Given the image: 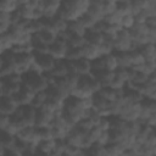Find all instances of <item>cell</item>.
<instances>
[{
    "label": "cell",
    "mask_w": 156,
    "mask_h": 156,
    "mask_svg": "<svg viewBox=\"0 0 156 156\" xmlns=\"http://www.w3.org/2000/svg\"><path fill=\"white\" fill-rule=\"evenodd\" d=\"M144 24L149 29H156V16H149V17H146Z\"/></svg>",
    "instance_id": "obj_35"
},
{
    "label": "cell",
    "mask_w": 156,
    "mask_h": 156,
    "mask_svg": "<svg viewBox=\"0 0 156 156\" xmlns=\"http://www.w3.org/2000/svg\"><path fill=\"white\" fill-rule=\"evenodd\" d=\"M16 135L11 134L9 130L6 129H0V145L2 147H9L13 145Z\"/></svg>",
    "instance_id": "obj_23"
},
{
    "label": "cell",
    "mask_w": 156,
    "mask_h": 156,
    "mask_svg": "<svg viewBox=\"0 0 156 156\" xmlns=\"http://www.w3.org/2000/svg\"><path fill=\"white\" fill-rule=\"evenodd\" d=\"M90 0H65L61 1L57 16L66 22L78 20L83 13H85Z\"/></svg>",
    "instance_id": "obj_1"
},
{
    "label": "cell",
    "mask_w": 156,
    "mask_h": 156,
    "mask_svg": "<svg viewBox=\"0 0 156 156\" xmlns=\"http://www.w3.org/2000/svg\"><path fill=\"white\" fill-rule=\"evenodd\" d=\"M35 135L38 140H44V139H52L51 136V129L49 126H35Z\"/></svg>",
    "instance_id": "obj_29"
},
{
    "label": "cell",
    "mask_w": 156,
    "mask_h": 156,
    "mask_svg": "<svg viewBox=\"0 0 156 156\" xmlns=\"http://www.w3.org/2000/svg\"><path fill=\"white\" fill-rule=\"evenodd\" d=\"M16 136L28 144H37L38 139L35 135V126H26L23 127L21 130H18V133L16 134Z\"/></svg>",
    "instance_id": "obj_9"
},
{
    "label": "cell",
    "mask_w": 156,
    "mask_h": 156,
    "mask_svg": "<svg viewBox=\"0 0 156 156\" xmlns=\"http://www.w3.org/2000/svg\"><path fill=\"white\" fill-rule=\"evenodd\" d=\"M34 35L41 41V43H44L45 45H50L51 43H54L55 41V38H56V34L51 30V29H49V28H43V29H40L39 32H37V33H34Z\"/></svg>",
    "instance_id": "obj_16"
},
{
    "label": "cell",
    "mask_w": 156,
    "mask_h": 156,
    "mask_svg": "<svg viewBox=\"0 0 156 156\" xmlns=\"http://www.w3.org/2000/svg\"><path fill=\"white\" fill-rule=\"evenodd\" d=\"M66 45L67 46H83L85 44L84 38L82 34H76V33H69L66 30Z\"/></svg>",
    "instance_id": "obj_19"
},
{
    "label": "cell",
    "mask_w": 156,
    "mask_h": 156,
    "mask_svg": "<svg viewBox=\"0 0 156 156\" xmlns=\"http://www.w3.org/2000/svg\"><path fill=\"white\" fill-rule=\"evenodd\" d=\"M55 112L49 110L46 106H41L35 108V115H34V126L40 127V126H50L52 118H54Z\"/></svg>",
    "instance_id": "obj_5"
},
{
    "label": "cell",
    "mask_w": 156,
    "mask_h": 156,
    "mask_svg": "<svg viewBox=\"0 0 156 156\" xmlns=\"http://www.w3.org/2000/svg\"><path fill=\"white\" fill-rule=\"evenodd\" d=\"M61 1L58 0H43V9H44V15L48 17H54L57 15V11L60 9Z\"/></svg>",
    "instance_id": "obj_15"
},
{
    "label": "cell",
    "mask_w": 156,
    "mask_h": 156,
    "mask_svg": "<svg viewBox=\"0 0 156 156\" xmlns=\"http://www.w3.org/2000/svg\"><path fill=\"white\" fill-rule=\"evenodd\" d=\"M100 5H101L104 16H107V15L115 12V1L113 0H100Z\"/></svg>",
    "instance_id": "obj_32"
},
{
    "label": "cell",
    "mask_w": 156,
    "mask_h": 156,
    "mask_svg": "<svg viewBox=\"0 0 156 156\" xmlns=\"http://www.w3.org/2000/svg\"><path fill=\"white\" fill-rule=\"evenodd\" d=\"M32 55H33V65L39 72L44 73L51 71L55 58L49 52H35Z\"/></svg>",
    "instance_id": "obj_4"
},
{
    "label": "cell",
    "mask_w": 156,
    "mask_h": 156,
    "mask_svg": "<svg viewBox=\"0 0 156 156\" xmlns=\"http://www.w3.org/2000/svg\"><path fill=\"white\" fill-rule=\"evenodd\" d=\"M121 90H122V98L126 99V100H128V101H130V102H134V104L140 102V100L144 98L143 94H141L138 89L133 88V87L129 85L128 83H127Z\"/></svg>",
    "instance_id": "obj_8"
},
{
    "label": "cell",
    "mask_w": 156,
    "mask_h": 156,
    "mask_svg": "<svg viewBox=\"0 0 156 156\" xmlns=\"http://www.w3.org/2000/svg\"><path fill=\"white\" fill-rule=\"evenodd\" d=\"M83 38H84L85 44H89V45H93V46H99L102 43V33H100V32H98L93 28L85 29V32L83 34Z\"/></svg>",
    "instance_id": "obj_12"
},
{
    "label": "cell",
    "mask_w": 156,
    "mask_h": 156,
    "mask_svg": "<svg viewBox=\"0 0 156 156\" xmlns=\"http://www.w3.org/2000/svg\"><path fill=\"white\" fill-rule=\"evenodd\" d=\"M18 105L13 100L12 95H1L0 96V112L4 115H12L17 110Z\"/></svg>",
    "instance_id": "obj_7"
},
{
    "label": "cell",
    "mask_w": 156,
    "mask_h": 156,
    "mask_svg": "<svg viewBox=\"0 0 156 156\" xmlns=\"http://www.w3.org/2000/svg\"><path fill=\"white\" fill-rule=\"evenodd\" d=\"M115 11L121 16L126 13H130V0H116Z\"/></svg>",
    "instance_id": "obj_25"
},
{
    "label": "cell",
    "mask_w": 156,
    "mask_h": 156,
    "mask_svg": "<svg viewBox=\"0 0 156 156\" xmlns=\"http://www.w3.org/2000/svg\"><path fill=\"white\" fill-rule=\"evenodd\" d=\"M9 124V116L0 112V129H6Z\"/></svg>",
    "instance_id": "obj_36"
},
{
    "label": "cell",
    "mask_w": 156,
    "mask_h": 156,
    "mask_svg": "<svg viewBox=\"0 0 156 156\" xmlns=\"http://www.w3.org/2000/svg\"><path fill=\"white\" fill-rule=\"evenodd\" d=\"M1 65H2V60H1V57H0V67H1Z\"/></svg>",
    "instance_id": "obj_37"
},
{
    "label": "cell",
    "mask_w": 156,
    "mask_h": 156,
    "mask_svg": "<svg viewBox=\"0 0 156 156\" xmlns=\"http://www.w3.org/2000/svg\"><path fill=\"white\" fill-rule=\"evenodd\" d=\"M145 12L149 16H156V1L155 0H146Z\"/></svg>",
    "instance_id": "obj_33"
},
{
    "label": "cell",
    "mask_w": 156,
    "mask_h": 156,
    "mask_svg": "<svg viewBox=\"0 0 156 156\" xmlns=\"http://www.w3.org/2000/svg\"><path fill=\"white\" fill-rule=\"evenodd\" d=\"M82 52H83V57L91 61L99 56H101L100 51H99V48L98 46H93V45H89V44H84L82 46Z\"/></svg>",
    "instance_id": "obj_20"
},
{
    "label": "cell",
    "mask_w": 156,
    "mask_h": 156,
    "mask_svg": "<svg viewBox=\"0 0 156 156\" xmlns=\"http://www.w3.org/2000/svg\"><path fill=\"white\" fill-rule=\"evenodd\" d=\"M1 154H2V156H21V152L18 150H16L13 146L4 147Z\"/></svg>",
    "instance_id": "obj_34"
},
{
    "label": "cell",
    "mask_w": 156,
    "mask_h": 156,
    "mask_svg": "<svg viewBox=\"0 0 156 156\" xmlns=\"http://www.w3.org/2000/svg\"><path fill=\"white\" fill-rule=\"evenodd\" d=\"M45 102H46L45 91H38V93H34V94H33V98H32V100H30V105H32L34 108H38V107L44 106Z\"/></svg>",
    "instance_id": "obj_27"
},
{
    "label": "cell",
    "mask_w": 156,
    "mask_h": 156,
    "mask_svg": "<svg viewBox=\"0 0 156 156\" xmlns=\"http://www.w3.org/2000/svg\"><path fill=\"white\" fill-rule=\"evenodd\" d=\"M102 60H104V68L110 71V72H113L118 65H117V60L113 55V52L111 54H106V55H102Z\"/></svg>",
    "instance_id": "obj_24"
},
{
    "label": "cell",
    "mask_w": 156,
    "mask_h": 156,
    "mask_svg": "<svg viewBox=\"0 0 156 156\" xmlns=\"http://www.w3.org/2000/svg\"><path fill=\"white\" fill-rule=\"evenodd\" d=\"M20 116L23 118L27 126H34V115H35V108L28 104V105H21L16 110Z\"/></svg>",
    "instance_id": "obj_10"
},
{
    "label": "cell",
    "mask_w": 156,
    "mask_h": 156,
    "mask_svg": "<svg viewBox=\"0 0 156 156\" xmlns=\"http://www.w3.org/2000/svg\"><path fill=\"white\" fill-rule=\"evenodd\" d=\"M18 1L16 0H0V11L6 13H12L16 11Z\"/></svg>",
    "instance_id": "obj_28"
},
{
    "label": "cell",
    "mask_w": 156,
    "mask_h": 156,
    "mask_svg": "<svg viewBox=\"0 0 156 156\" xmlns=\"http://www.w3.org/2000/svg\"><path fill=\"white\" fill-rule=\"evenodd\" d=\"M0 156H2V154H1V152H0Z\"/></svg>",
    "instance_id": "obj_38"
},
{
    "label": "cell",
    "mask_w": 156,
    "mask_h": 156,
    "mask_svg": "<svg viewBox=\"0 0 156 156\" xmlns=\"http://www.w3.org/2000/svg\"><path fill=\"white\" fill-rule=\"evenodd\" d=\"M50 73L54 77H63V76H66L67 74V60L66 58L55 60Z\"/></svg>",
    "instance_id": "obj_18"
},
{
    "label": "cell",
    "mask_w": 156,
    "mask_h": 156,
    "mask_svg": "<svg viewBox=\"0 0 156 156\" xmlns=\"http://www.w3.org/2000/svg\"><path fill=\"white\" fill-rule=\"evenodd\" d=\"M134 17L132 13H126V15H122L121 18H119V22H118V26L122 28V29H129L134 26Z\"/></svg>",
    "instance_id": "obj_30"
},
{
    "label": "cell",
    "mask_w": 156,
    "mask_h": 156,
    "mask_svg": "<svg viewBox=\"0 0 156 156\" xmlns=\"http://www.w3.org/2000/svg\"><path fill=\"white\" fill-rule=\"evenodd\" d=\"M104 146H105V156H119L124 150L118 143H107Z\"/></svg>",
    "instance_id": "obj_22"
},
{
    "label": "cell",
    "mask_w": 156,
    "mask_h": 156,
    "mask_svg": "<svg viewBox=\"0 0 156 156\" xmlns=\"http://www.w3.org/2000/svg\"><path fill=\"white\" fill-rule=\"evenodd\" d=\"M72 62V68L73 71L78 74V76H82V74H88L90 73V61L84 58V57H79L74 61H71Z\"/></svg>",
    "instance_id": "obj_13"
},
{
    "label": "cell",
    "mask_w": 156,
    "mask_h": 156,
    "mask_svg": "<svg viewBox=\"0 0 156 156\" xmlns=\"http://www.w3.org/2000/svg\"><path fill=\"white\" fill-rule=\"evenodd\" d=\"M21 80H22V84L27 85L33 93L44 91L46 89V87L49 85V83L44 78L43 73L39 72L34 67V65H32V67L27 72H24L23 74H21Z\"/></svg>",
    "instance_id": "obj_2"
},
{
    "label": "cell",
    "mask_w": 156,
    "mask_h": 156,
    "mask_svg": "<svg viewBox=\"0 0 156 156\" xmlns=\"http://www.w3.org/2000/svg\"><path fill=\"white\" fill-rule=\"evenodd\" d=\"M33 91L27 87V85H24V84H21V87L18 88V90L12 95V98H13V100L16 101V104L18 105V106H21V105H28V104H30V100H32V98H33Z\"/></svg>",
    "instance_id": "obj_6"
},
{
    "label": "cell",
    "mask_w": 156,
    "mask_h": 156,
    "mask_svg": "<svg viewBox=\"0 0 156 156\" xmlns=\"http://www.w3.org/2000/svg\"><path fill=\"white\" fill-rule=\"evenodd\" d=\"M140 55L143 56L144 61L145 60H150V61H155V57H156V49H155V44H145V45H141V46H138L135 48Z\"/></svg>",
    "instance_id": "obj_17"
},
{
    "label": "cell",
    "mask_w": 156,
    "mask_h": 156,
    "mask_svg": "<svg viewBox=\"0 0 156 156\" xmlns=\"http://www.w3.org/2000/svg\"><path fill=\"white\" fill-rule=\"evenodd\" d=\"M134 49H135V45L130 38L128 29L119 28L117 30V33L115 34L113 51H129V50H134Z\"/></svg>",
    "instance_id": "obj_3"
},
{
    "label": "cell",
    "mask_w": 156,
    "mask_h": 156,
    "mask_svg": "<svg viewBox=\"0 0 156 156\" xmlns=\"http://www.w3.org/2000/svg\"><path fill=\"white\" fill-rule=\"evenodd\" d=\"M54 145H55V141L54 139H44V140H38L37 144H35V149L38 151H41V152H45V154H52L54 151Z\"/></svg>",
    "instance_id": "obj_21"
},
{
    "label": "cell",
    "mask_w": 156,
    "mask_h": 156,
    "mask_svg": "<svg viewBox=\"0 0 156 156\" xmlns=\"http://www.w3.org/2000/svg\"><path fill=\"white\" fill-rule=\"evenodd\" d=\"M66 49H67V45L66 44L55 40L54 43H51L48 46V52L55 60H61V58H65V56H66Z\"/></svg>",
    "instance_id": "obj_11"
},
{
    "label": "cell",
    "mask_w": 156,
    "mask_h": 156,
    "mask_svg": "<svg viewBox=\"0 0 156 156\" xmlns=\"http://www.w3.org/2000/svg\"><path fill=\"white\" fill-rule=\"evenodd\" d=\"M85 13L89 15V16H90L91 18H94L95 21L101 20V18L104 17V15H102V10H101L100 0H90Z\"/></svg>",
    "instance_id": "obj_14"
},
{
    "label": "cell",
    "mask_w": 156,
    "mask_h": 156,
    "mask_svg": "<svg viewBox=\"0 0 156 156\" xmlns=\"http://www.w3.org/2000/svg\"><path fill=\"white\" fill-rule=\"evenodd\" d=\"M10 26H11V21H10V13L1 12V11H0V34L6 33Z\"/></svg>",
    "instance_id": "obj_31"
},
{
    "label": "cell",
    "mask_w": 156,
    "mask_h": 156,
    "mask_svg": "<svg viewBox=\"0 0 156 156\" xmlns=\"http://www.w3.org/2000/svg\"><path fill=\"white\" fill-rule=\"evenodd\" d=\"M79 57H83V52H82V46H67L66 49V60L69 61H74Z\"/></svg>",
    "instance_id": "obj_26"
}]
</instances>
